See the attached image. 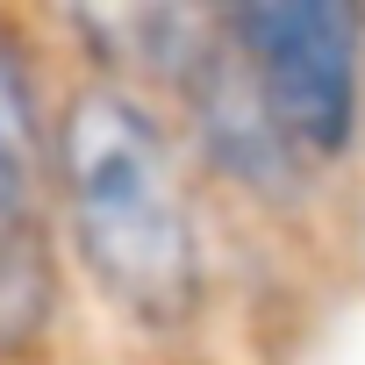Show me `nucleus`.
Masks as SVG:
<instances>
[{"label": "nucleus", "instance_id": "nucleus-1", "mask_svg": "<svg viewBox=\"0 0 365 365\" xmlns=\"http://www.w3.org/2000/svg\"><path fill=\"white\" fill-rule=\"evenodd\" d=\"M51 208L93 294L136 329H187L208 301V237L179 136L115 79L72 86L51 122Z\"/></svg>", "mask_w": 365, "mask_h": 365}, {"label": "nucleus", "instance_id": "nucleus-2", "mask_svg": "<svg viewBox=\"0 0 365 365\" xmlns=\"http://www.w3.org/2000/svg\"><path fill=\"white\" fill-rule=\"evenodd\" d=\"M58 22L86 51L93 79L129 86L158 115L172 108L187 143L230 187L258 201H294L301 179L315 172L230 58L208 0H58Z\"/></svg>", "mask_w": 365, "mask_h": 365}, {"label": "nucleus", "instance_id": "nucleus-3", "mask_svg": "<svg viewBox=\"0 0 365 365\" xmlns=\"http://www.w3.org/2000/svg\"><path fill=\"white\" fill-rule=\"evenodd\" d=\"M244 79L308 165H336L365 122V0H208Z\"/></svg>", "mask_w": 365, "mask_h": 365}, {"label": "nucleus", "instance_id": "nucleus-4", "mask_svg": "<svg viewBox=\"0 0 365 365\" xmlns=\"http://www.w3.org/2000/svg\"><path fill=\"white\" fill-rule=\"evenodd\" d=\"M58 308L51 244V122L22 43L0 29V358L29 351Z\"/></svg>", "mask_w": 365, "mask_h": 365}]
</instances>
